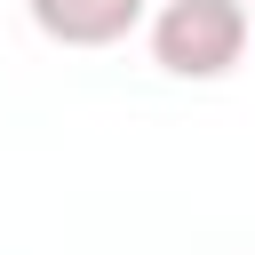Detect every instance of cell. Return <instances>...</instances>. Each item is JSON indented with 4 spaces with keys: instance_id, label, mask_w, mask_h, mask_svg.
Listing matches in <instances>:
<instances>
[{
    "instance_id": "cell-1",
    "label": "cell",
    "mask_w": 255,
    "mask_h": 255,
    "mask_svg": "<svg viewBox=\"0 0 255 255\" xmlns=\"http://www.w3.org/2000/svg\"><path fill=\"white\" fill-rule=\"evenodd\" d=\"M255 16L247 0H159L151 8V64L167 80H223L247 64Z\"/></svg>"
},
{
    "instance_id": "cell-2",
    "label": "cell",
    "mask_w": 255,
    "mask_h": 255,
    "mask_svg": "<svg viewBox=\"0 0 255 255\" xmlns=\"http://www.w3.org/2000/svg\"><path fill=\"white\" fill-rule=\"evenodd\" d=\"M32 32L56 48H120L143 24V0H24Z\"/></svg>"
},
{
    "instance_id": "cell-3",
    "label": "cell",
    "mask_w": 255,
    "mask_h": 255,
    "mask_svg": "<svg viewBox=\"0 0 255 255\" xmlns=\"http://www.w3.org/2000/svg\"><path fill=\"white\" fill-rule=\"evenodd\" d=\"M247 8H255V0H247Z\"/></svg>"
}]
</instances>
